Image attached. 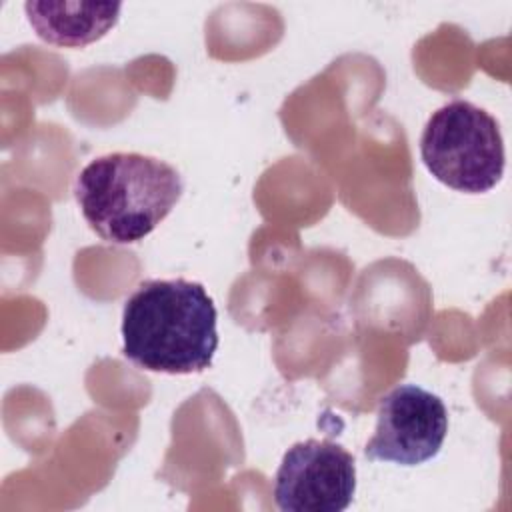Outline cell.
Listing matches in <instances>:
<instances>
[{
	"label": "cell",
	"instance_id": "cell-1",
	"mask_svg": "<svg viewBox=\"0 0 512 512\" xmlns=\"http://www.w3.org/2000/svg\"><path fill=\"white\" fill-rule=\"evenodd\" d=\"M218 312L200 282L146 280L122 310V354L164 374L204 372L218 350Z\"/></svg>",
	"mask_w": 512,
	"mask_h": 512
},
{
	"label": "cell",
	"instance_id": "cell-2",
	"mask_svg": "<svg viewBox=\"0 0 512 512\" xmlns=\"http://www.w3.org/2000/svg\"><path fill=\"white\" fill-rule=\"evenodd\" d=\"M182 192L184 182L174 166L138 152L98 156L74 180L84 220L112 244L144 240L172 212Z\"/></svg>",
	"mask_w": 512,
	"mask_h": 512
},
{
	"label": "cell",
	"instance_id": "cell-3",
	"mask_svg": "<svg viewBox=\"0 0 512 512\" xmlns=\"http://www.w3.org/2000/svg\"><path fill=\"white\" fill-rule=\"evenodd\" d=\"M420 158L438 182L466 194L492 190L506 164L496 118L460 98L432 112L420 136Z\"/></svg>",
	"mask_w": 512,
	"mask_h": 512
},
{
	"label": "cell",
	"instance_id": "cell-4",
	"mask_svg": "<svg viewBox=\"0 0 512 512\" xmlns=\"http://www.w3.org/2000/svg\"><path fill=\"white\" fill-rule=\"evenodd\" d=\"M354 492V456L332 440L308 438L284 452L272 494L282 512H342Z\"/></svg>",
	"mask_w": 512,
	"mask_h": 512
},
{
	"label": "cell",
	"instance_id": "cell-5",
	"mask_svg": "<svg viewBox=\"0 0 512 512\" xmlns=\"http://www.w3.org/2000/svg\"><path fill=\"white\" fill-rule=\"evenodd\" d=\"M448 432L442 398L416 384H400L384 394L376 410V430L364 446L368 460L418 466L432 460Z\"/></svg>",
	"mask_w": 512,
	"mask_h": 512
},
{
	"label": "cell",
	"instance_id": "cell-6",
	"mask_svg": "<svg viewBox=\"0 0 512 512\" xmlns=\"http://www.w3.org/2000/svg\"><path fill=\"white\" fill-rule=\"evenodd\" d=\"M122 4H84V2H26V18L38 38L48 44L82 48L108 34L118 18Z\"/></svg>",
	"mask_w": 512,
	"mask_h": 512
}]
</instances>
